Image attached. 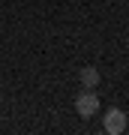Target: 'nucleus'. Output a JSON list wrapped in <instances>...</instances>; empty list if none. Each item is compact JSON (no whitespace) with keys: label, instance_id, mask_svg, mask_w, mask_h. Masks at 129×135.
Listing matches in <instances>:
<instances>
[{"label":"nucleus","instance_id":"obj_1","mask_svg":"<svg viewBox=\"0 0 129 135\" xmlns=\"http://www.w3.org/2000/svg\"><path fill=\"white\" fill-rule=\"evenodd\" d=\"M75 111L81 114V120H90L93 114H99V96H96V90L84 87V93H78V99H75Z\"/></svg>","mask_w":129,"mask_h":135},{"label":"nucleus","instance_id":"obj_2","mask_svg":"<svg viewBox=\"0 0 129 135\" xmlns=\"http://www.w3.org/2000/svg\"><path fill=\"white\" fill-rule=\"evenodd\" d=\"M102 129H105L108 135H123L126 132V114L120 108H108L105 120H102Z\"/></svg>","mask_w":129,"mask_h":135},{"label":"nucleus","instance_id":"obj_3","mask_svg":"<svg viewBox=\"0 0 129 135\" xmlns=\"http://www.w3.org/2000/svg\"><path fill=\"white\" fill-rule=\"evenodd\" d=\"M78 78H81V87H87V90H96V87H99V81H102L96 66H81Z\"/></svg>","mask_w":129,"mask_h":135}]
</instances>
